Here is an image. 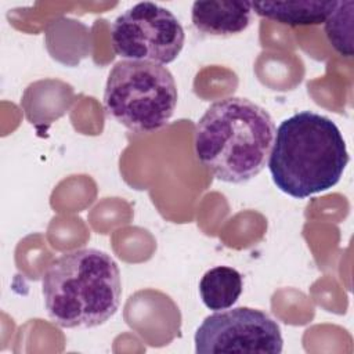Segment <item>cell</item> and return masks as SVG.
<instances>
[{"label":"cell","instance_id":"cell-1","mask_svg":"<svg viewBox=\"0 0 354 354\" xmlns=\"http://www.w3.org/2000/svg\"><path fill=\"white\" fill-rule=\"evenodd\" d=\"M275 136L271 115L245 97L218 100L195 127V155L220 181L243 184L268 163Z\"/></svg>","mask_w":354,"mask_h":354},{"label":"cell","instance_id":"cell-2","mask_svg":"<svg viewBox=\"0 0 354 354\" xmlns=\"http://www.w3.org/2000/svg\"><path fill=\"white\" fill-rule=\"evenodd\" d=\"M348 160L337 124L325 115L301 111L275 130L267 165L279 191L306 199L335 187Z\"/></svg>","mask_w":354,"mask_h":354},{"label":"cell","instance_id":"cell-3","mask_svg":"<svg viewBox=\"0 0 354 354\" xmlns=\"http://www.w3.org/2000/svg\"><path fill=\"white\" fill-rule=\"evenodd\" d=\"M43 301L50 319L61 328H94L118 311L120 270L111 254L94 249L62 253L41 278Z\"/></svg>","mask_w":354,"mask_h":354},{"label":"cell","instance_id":"cell-4","mask_svg":"<svg viewBox=\"0 0 354 354\" xmlns=\"http://www.w3.org/2000/svg\"><path fill=\"white\" fill-rule=\"evenodd\" d=\"M171 72L155 62L119 61L109 71L104 108L109 118L133 133H153L171 119L177 105Z\"/></svg>","mask_w":354,"mask_h":354},{"label":"cell","instance_id":"cell-5","mask_svg":"<svg viewBox=\"0 0 354 354\" xmlns=\"http://www.w3.org/2000/svg\"><path fill=\"white\" fill-rule=\"evenodd\" d=\"M184 28L167 8L141 1L116 17L111 26L115 53L127 61L170 64L181 53Z\"/></svg>","mask_w":354,"mask_h":354},{"label":"cell","instance_id":"cell-6","mask_svg":"<svg viewBox=\"0 0 354 354\" xmlns=\"http://www.w3.org/2000/svg\"><path fill=\"white\" fill-rule=\"evenodd\" d=\"M194 342L198 354H279L283 348L278 322L252 307H230L207 315L196 329Z\"/></svg>","mask_w":354,"mask_h":354},{"label":"cell","instance_id":"cell-7","mask_svg":"<svg viewBox=\"0 0 354 354\" xmlns=\"http://www.w3.org/2000/svg\"><path fill=\"white\" fill-rule=\"evenodd\" d=\"M250 1H195L191 19L195 29L213 37L242 33L252 21Z\"/></svg>","mask_w":354,"mask_h":354},{"label":"cell","instance_id":"cell-8","mask_svg":"<svg viewBox=\"0 0 354 354\" xmlns=\"http://www.w3.org/2000/svg\"><path fill=\"white\" fill-rule=\"evenodd\" d=\"M257 15L289 26L319 25L326 21L337 1H250Z\"/></svg>","mask_w":354,"mask_h":354},{"label":"cell","instance_id":"cell-9","mask_svg":"<svg viewBox=\"0 0 354 354\" xmlns=\"http://www.w3.org/2000/svg\"><path fill=\"white\" fill-rule=\"evenodd\" d=\"M243 289L242 275L228 266H217L207 270L199 281L202 303L213 311L232 307Z\"/></svg>","mask_w":354,"mask_h":354},{"label":"cell","instance_id":"cell-10","mask_svg":"<svg viewBox=\"0 0 354 354\" xmlns=\"http://www.w3.org/2000/svg\"><path fill=\"white\" fill-rule=\"evenodd\" d=\"M353 8L354 1H337L324 22L325 35L333 48L344 57L353 55Z\"/></svg>","mask_w":354,"mask_h":354}]
</instances>
